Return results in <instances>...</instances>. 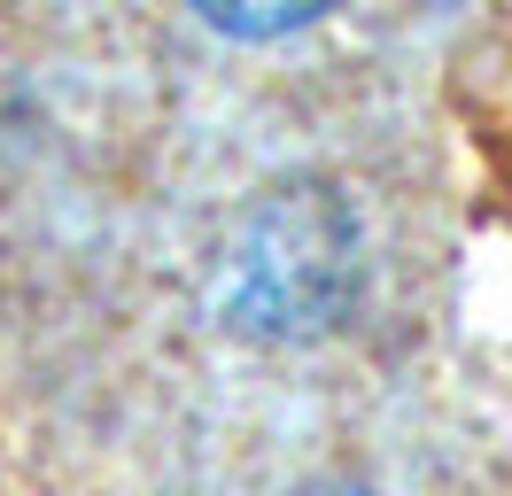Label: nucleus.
Instances as JSON below:
<instances>
[{
  "label": "nucleus",
  "instance_id": "1",
  "mask_svg": "<svg viewBox=\"0 0 512 496\" xmlns=\"http://www.w3.org/2000/svg\"><path fill=\"white\" fill-rule=\"evenodd\" d=\"M357 287V225L326 186H272L225 248V303L256 334H319Z\"/></svg>",
  "mask_w": 512,
  "mask_h": 496
},
{
  "label": "nucleus",
  "instance_id": "2",
  "mask_svg": "<svg viewBox=\"0 0 512 496\" xmlns=\"http://www.w3.org/2000/svg\"><path fill=\"white\" fill-rule=\"evenodd\" d=\"M295 496H373V489H350V481H311V489H295Z\"/></svg>",
  "mask_w": 512,
  "mask_h": 496
}]
</instances>
